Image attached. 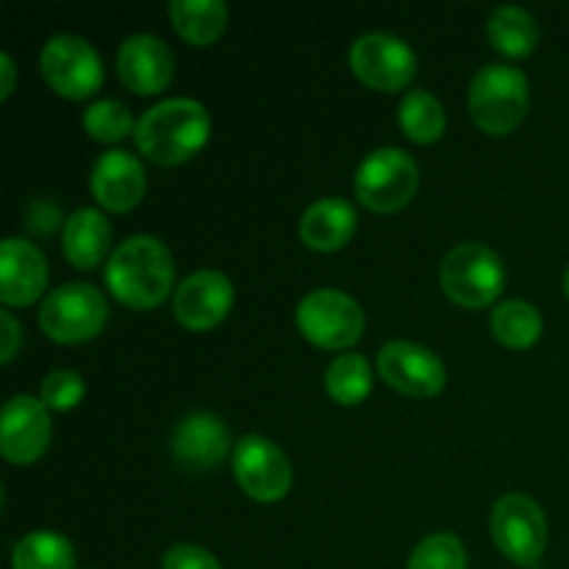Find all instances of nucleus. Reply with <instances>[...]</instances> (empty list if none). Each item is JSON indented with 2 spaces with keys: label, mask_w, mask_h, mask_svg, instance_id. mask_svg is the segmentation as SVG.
Here are the masks:
<instances>
[{
  "label": "nucleus",
  "mask_w": 569,
  "mask_h": 569,
  "mask_svg": "<svg viewBox=\"0 0 569 569\" xmlns=\"http://www.w3.org/2000/svg\"><path fill=\"white\" fill-rule=\"evenodd\" d=\"M106 287L128 309L148 311L164 303L176 289V261L161 239L137 233L111 250Z\"/></svg>",
  "instance_id": "f257e3e1"
},
{
  "label": "nucleus",
  "mask_w": 569,
  "mask_h": 569,
  "mask_svg": "<svg viewBox=\"0 0 569 569\" xmlns=\"http://www.w3.org/2000/svg\"><path fill=\"white\" fill-rule=\"evenodd\" d=\"M211 133V117L200 100L170 98L150 106L137 120L139 153L159 167H176L198 156Z\"/></svg>",
  "instance_id": "f03ea898"
},
{
  "label": "nucleus",
  "mask_w": 569,
  "mask_h": 569,
  "mask_svg": "<svg viewBox=\"0 0 569 569\" xmlns=\"http://www.w3.org/2000/svg\"><path fill=\"white\" fill-rule=\"evenodd\" d=\"M470 114L489 137H506L515 131L531 106V87L526 72L511 64H487L470 83Z\"/></svg>",
  "instance_id": "7ed1b4c3"
},
{
  "label": "nucleus",
  "mask_w": 569,
  "mask_h": 569,
  "mask_svg": "<svg viewBox=\"0 0 569 569\" xmlns=\"http://www.w3.org/2000/svg\"><path fill=\"white\" fill-rule=\"evenodd\" d=\"M353 189L365 209L395 214L415 200L420 189V164L400 148H378L356 167Z\"/></svg>",
  "instance_id": "20e7f679"
},
{
  "label": "nucleus",
  "mask_w": 569,
  "mask_h": 569,
  "mask_svg": "<svg viewBox=\"0 0 569 569\" xmlns=\"http://www.w3.org/2000/svg\"><path fill=\"white\" fill-rule=\"evenodd\" d=\"M442 292L465 309H487L506 287L500 256L483 242H461L439 264Z\"/></svg>",
  "instance_id": "39448f33"
},
{
  "label": "nucleus",
  "mask_w": 569,
  "mask_h": 569,
  "mask_svg": "<svg viewBox=\"0 0 569 569\" xmlns=\"http://www.w3.org/2000/svg\"><path fill=\"white\" fill-rule=\"evenodd\" d=\"M39 328L59 345H81L103 333L109 300L92 283H61L39 306Z\"/></svg>",
  "instance_id": "423d86ee"
},
{
  "label": "nucleus",
  "mask_w": 569,
  "mask_h": 569,
  "mask_svg": "<svg viewBox=\"0 0 569 569\" xmlns=\"http://www.w3.org/2000/svg\"><path fill=\"white\" fill-rule=\"evenodd\" d=\"M295 322L306 342L322 350H348L365 333V309L342 289L322 287L300 298Z\"/></svg>",
  "instance_id": "0eeeda50"
},
{
  "label": "nucleus",
  "mask_w": 569,
  "mask_h": 569,
  "mask_svg": "<svg viewBox=\"0 0 569 569\" xmlns=\"http://www.w3.org/2000/svg\"><path fill=\"white\" fill-rule=\"evenodd\" d=\"M39 72L56 94L67 100H87L103 87V59L92 42L76 33H56L42 44Z\"/></svg>",
  "instance_id": "6e6552de"
},
{
  "label": "nucleus",
  "mask_w": 569,
  "mask_h": 569,
  "mask_svg": "<svg viewBox=\"0 0 569 569\" xmlns=\"http://www.w3.org/2000/svg\"><path fill=\"white\" fill-rule=\"evenodd\" d=\"M492 539L515 565H537L548 545V520L531 495L509 492L492 509Z\"/></svg>",
  "instance_id": "1a4fd4ad"
},
{
  "label": "nucleus",
  "mask_w": 569,
  "mask_h": 569,
  "mask_svg": "<svg viewBox=\"0 0 569 569\" xmlns=\"http://www.w3.org/2000/svg\"><path fill=\"white\" fill-rule=\"evenodd\" d=\"M350 70L365 87L400 92L417 76V53L406 39L387 31H370L350 44Z\"/></svg>",
  "instance_id": "9d476101"
},
{
  "label": "nucleus",
  "mask_w": 569,
  "mask_h": 569,
  "mask_svg": "<svg viewBox=\"0 0 569 569\" xmlns=\"http://www.w3.org/2000/svg\"><path fill=\"white\" fill-rule=\"evenodd\" d=\"M231 461L242 492L259 503H278L292 489V461L272 439L248 433L233 445Z\"/></svg>",
  "instance_id": "9b49d317"
},
{
  "label": "nucleus",
  "mask_w": 569,
  "mask_h": 569,
  "mask_svg": "<svg viewBox=\"0 0 569 569\" xmlns=\"http://www.w3.org/2000/svg\"><path fill=\"white\" fill-rule=\"evenodd\" d=\"M378 376L406 398H437L448 383V367L431 348L392 339L378 353Z\"/></svg>",
  "instance_id": "f8f14e48"
},
{
  "label": "nucleus",
  "mask_w": 569,
  "mask_h": 569,
  "mask_svg": "<svg viewBox=\"0 0 569 569\" xmlns=\"http://www.w3.org/2000/svg\"><path fill=\"white\" fill-rule=\"evenodd\" d=\"M233 306V283L220 270H194L172 298V315L187 331L203 333L220 326Z\"/></svg>",
  "instance_id": "ddd939ff"
},
{
  "label": "nucleus",
  "mask_w": 569,
  "mask_h": 569,
  "mask_svg": "<svg viewBox=\"0 0 569 569\" xmlns=\"http://www.w3.org/2000/svg\"><path fill=\"white\" fill-rule=\"evenodd\" d=\"M50 431L48 406L31 395H14L0 417V453L11 465H33L48 450Z\"/></svg>",
  "instance_id": "4468645a"
},
{
  "label": "nucleus",
  "mask_w": 569,
  "mask_h": 569,
  "mask_svg": "<svg viewBox=\"0 0 569 569\" xmlns=\"http://www.w3.org/2000/svg\"><path fill=\"white\" fill-rule=\"evenodd\" d=\"M89 189L106 211L122 214V211H131L133 206H139V200L144 198L148 172H144L139 156H133L131 150L111 148L94 161L92 172H89Z\"/></svg>",
  "instance_id": "2eb2a0df"
},
{
  "label": "nucleus",
  "mask_w": 569,
  "mask_h": 569,
  "mask_svg": "<svg viewBox=\"0 0 569 569\" xmlns=\"http://www.w3.org/2000/svg\"><path fill=\"white\" fill-rule=\"evenodd\" d=\"M120 81L137 94H159L176 76V59L164 39L153 33H133L117 50Z\"/></svg>",
  "instance_id": "dca6fc26"
},
{
  "label": "nucleus",
  "mask_w": 569,
  "mask_h": 569,
  "mask_svg": "<svg viewBox=\"0 0 569 569\" xmlns=\"http://www.w3.org/2000/svg\"><path fill=\"white\" fill-rule=\"evenodd\" d=\"M231 431L209 411H192L170 433V453L187 470H214L231 453Z\"/></svg>",
  "instance_id": "f3484780"
},
{
  "label": "nucleus",
  "mask_w": 569,
  "mask_h": 569,
  "mask_svg": "<svg viewBox=\"0 0 569 569\" xmlns=\"http://www.w3.org/2000/svg\"><path fill=\"white\" fill-rule=\"evenodd\" d=\"M48 259L39 244L9 237L0 244V300L6 306H31L48 289Z\"/></svg>",
  "instance_id": "a211bd4d"
},
{
  "label": "nucleus",
  "mask_w": 569,
  "mask_h": 569,
  "mask_svg": "<svg viewBox=\"0 0 569 569\" xmlns=\"http://www.w3.org/2000/svg\"><path fill=\"white\" fill-rule=\"evenodd\" d=\"M300 239L309 250L317 253H333L342 250L359 231V214L356 206L345 198L315 200L300 217Z\"/></svg>",
  "instance_id": "6ab92c4d"
},
{
  "label": "nucleus",
  "mask_w": 569,
  "mask_h": 569,
  "mask_svg": "<svg viewBox=\"0 0 569 569\" xmlns=\"http://www.w3.org/2000/svg\"><path fill=\"white\" fill-rule=\"evenodd\" d=\"M111 222L98 209H76L61 228V253L76 270H94L111 250Z\"/></svg>",
  "instance_id": "aec40b11"
},
{
  "label": "nucleus",
  "mask_w": 569,
  "mask_h": 569,
  "mask_svg": "<svg viewBox=\"0 0 569 569\" xmlns=\"http://www.w3.org/2000/svg\"><path fill=\"white\" fill-rule=\"evenodd\" d=\"M170 22L183 42L209 48L226 33L228 6L222 0H172Z\"/></svg>",
  "instance_id": "412c9836"
},
{
  "label": "nucleus",
  "mask_w": 569,
  "mask_h": 569,
  "mask_svg": "<svg viewBox=\"0 0 569 569\" xmlns=\"http://www.w3.org/2000/svg\"><path fill=\"white\" fill-rule=\"evenodd\" d=\"M487 37L498 53L509 56V59H526L537 50L539 26L531 11L506 3L487 17Z\"/></svg>",
  "instance_id": "4be33fe9"
},
{
  "label": "nucleus",
  "mask_w": 569,
  "mask_h": 569,
  "mask_svg": "<svg viewBox=\"0 0 569 569\" xmlns=\"http://www.w3.org/2000/svg\"><path fill=\"white\" fill-rule=\"evenodd\" d=\"M489 326L500 345L511 350H528L539 342L545 322L537 306L522 298H511L495 306Z\"/></svg>",
  "instance_id": "5701e85b"
},
{
  "label": "nucleus",
  "mask_w": 569,
  "mask_h": 569,
  "mask_svg": "<svg viewBox=\"0 0 569 569\" xmlns=\"http://www.w3.org/2000/svg\"><path fill=\"white\" fill-rule=\"evenodd\" d=\"M398 126L417 144H433L448 128L445 106L426 89H409L398 106Z\"/></svg>",
  "instance_id": "b1692460"
},
{
  "label": "nucleus",
  "mask_w": 569,
  "mask_h": 569,
  "mask_svg": "<svg viewBox=\"0 0 569 569\" xmlns=\"http://www.w3.org/2000/svg\"><path fill=\"white\" fill-rule=\"evenodd\" d=\"M11 569H76V548L56 531H31L11 550Z\"/></svg>",
  "instance_id": "393cba45"
},
{
  "label": "nucleus",
  "mask_w": 569,
  "mask_h": 569,
  "mask_svg": "<svg viewBox=\"0 0 569 569\" xmlns=\"http://www.w3.org/2000/svg\"><path fill=\"white\" fill-rule=\"evenodd\" d=\"M326 392L339 406H359L372 392V365L361 353H342L326 367Z\"/></svg>",
  "instance_id": "a878e982"
},
{
  "label": "nucleus",
  "mask_w": 569,
  "mask_h": 569,
  "mask_svg": "<svg viewBox=\"0 0 569 569\" xmlns=\"http://www.w3.org/2000/svg\"><path fill=\"white\" fill-rule=\"evenodd\" d=\"M83 131L94 139V142H120V139L131 137L137 131V120H133L131 109H128L122 100L114 98H103L94 100L83 109Z\"/></svg>",
  "instance_id": "bb28decb"
},
{
  "label": "nucleus",
  "mask_w": 569,
  "mask_h": 569,
  "mask_svg": "<svg viewBox=\"0 0 569 569\" xmlns=\"http://www.w3.org/2000/svg\"><path fill=\"white\" fill-rule=\"evenodd\" d=\"M406 569H467V550L456 533L437 531L420 539Z\"/></svg>",
  "instance_id": "cd10ccee"
},
{
  "label": "nucleus",
  "mask_w": 569,
  "mask_h": 569,
  "mask_svg": "<svg viewBox=\"0 0 569 569\" xmlns=\"http://www.w3.org/2000/svg\"><path fill=\"white\" fill-rule=\"evenodd\" d=\"M83 395H87V383L76 370H53L39 383V400L53 411L76 409Z\"/></svg>",
  "instance_id": "c85d7f7f"
},
{
  "label": "nucleus",
  "mask_w": 569,
  "mask_h": 569,
  "mask_svg": "<svg viewBox=\"0 0 569 569\" xmlns=\"http://www.w3.org/2000/svg\"><path fill=\"white\" fill-rule=\"evenodd\" d=\"M161 569H222L217 556L200 545H172L161 559Z\"/></svg>",
  "instance_id": "c756f323"
},
{
  "label": "nucleus",
  "mask_w": 569,
  "mask_h": 569,
  "mask_svg": "<svg viewBox=\"0 0 569 569\" xmlns=\"http://www.w3.org/2000/svg\"><path fill=\"white\" fill-rule=\"evenodd\" d=\"M0 322H3V350H0V365H11L22 342V326L11 311H0Z\"/></svg>",
  "instance_id": "7c9ffc66"
},
{
  "label": "nucleus",
  "mask_w": 569,
  "mask_h": 569,
  "mask_svg": "<svg viewBox=\"0 0 569 569\" xmlns=\"http://www.w3.org/2000/svg\"><path fill=\"white\" fill-rule=\"evenodd\" d=\"M14 81H17L14 59H11L9 53H0V100H6L11 92H14Z\"/></svg>",
  "instance_id": "2f4dec72"
},
{
  "label": "nucleus",
  "mask_w": 569,
  "mask_h": 569,
  "mask_svg": "<svg viewBox=\"0 0 569 569\" xmlns=\"http://www.w3.org/2000/svg\"><path fill=\"white\" fill-rule=\"evenodd\" d=\"M565 295L569 298V267L565 270Z\"/></svg>",
  "instance_id": "473e14b6"
}]
</instances>
